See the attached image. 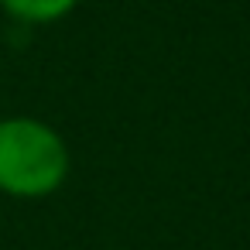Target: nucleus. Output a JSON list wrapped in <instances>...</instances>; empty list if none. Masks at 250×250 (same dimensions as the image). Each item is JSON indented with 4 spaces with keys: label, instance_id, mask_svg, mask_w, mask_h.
<instances>
[{
    "label": "nucleus",
    "instance_id": "nucleus-1",
    "mask_svg": "<svg viewBox=\"0 0 250 250\" xmlns=\"http://www.w3.org/2000/svg\"><path fill=\"white\" fill-rule=\"evenodd\" d=\"M62 134L35 117L0 120V192L11 199H48L69 178Z\"/></svg>",
    "mask_w": 250,
    "mask_h": 250
},
{
    "label": "nucleus",
    "instance_id": "nucleus-2",
    "mask_svg": "<svg viewBox=\"0 0 250 250\" xmlns=\"http://www.w3.org/2000/svg\"><path fill=\"white\" fill-rule=\"evenodd\" d=\"M83 0H0V7L7 11L18 24H55L69 18Z\"/></svg>",
    "mask_w": 250,
    "mask_h": 250
}]
</instances>
